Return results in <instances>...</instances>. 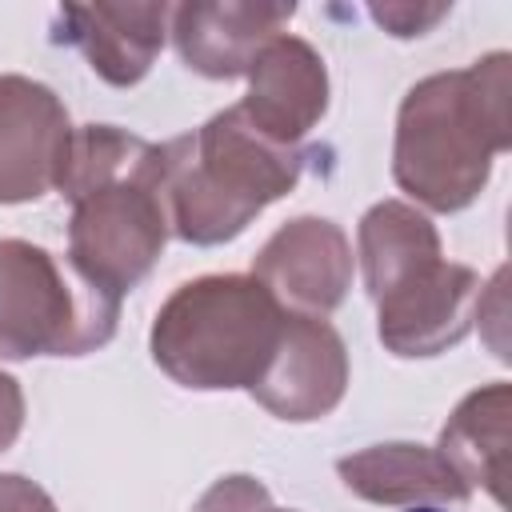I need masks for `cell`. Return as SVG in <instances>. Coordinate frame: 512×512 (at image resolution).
Masks as SVG:
<instances>
[{
  "instance_id": "cell-1",
  "label": "cell",
  "mask_w": 512,
  "mask_h": 512,
  "mask_svg": "<svg viewBox=\"0 0 512 512\" xmlns=\"http://www.w3.org/2000/svg\"><path fill=\"white\" fill-rule=\"evenodd\" d=\"M300 152L260 136L236 108L212 116L200 132L156 148V188L176 236L192 244L232 240L268 200L300 176Z\"/></svg>"
},
{
  "instance_id": "cell-2",
  "label": "cell",
  "mask_w": 512,
  "mask_h": 512,
  "mask_svg": "<svg viewBox=\"0 0 512 512\" xmlns=\"http://www.w3.org/2000/svg\"><path fill=\"white\" fill-rule=\"evenodd\" d=\"M284 312L252 276L180 284L152 328L156 364L184 388H252L280 344Z\"/></svg>"
},
{
  "instance_id": "cell-3",
  "label": "cell",
  "mask_w": 512,
  "mask_h": 512,
  "mask_svg": "<svg viewBox=\"0 0 512 512\" xmlns=\"http://www.w3.org/2000/svg\"><path fill=\"white\" fill-rule=\"evenodd\" d=\"M120 296L52 252L0 240V356H84L112 340Z\"/></svg>"
},
{
  "instance_id": "cell-4",
  "label": "cell",
  "mask_w": 512,
  "mask_h": 512,
  "mask_svg": "<svg viewBox=\"0 0 512 512\" xmlns=\"http://www.w3.org/2000/svg\"><path fill=\"white\" fill-rule=\"evenodd\" d=\"M508 132L480 128V68L432 76L408 92L396 136V180L432 208H464L484 176L488 152Z\"/></svg>"
},
{
  "instance_id": "cell-5",
  "label": "cell",
  "mask_w": 512,
  "mask_h": 512,
  "mask_svg": "<svg viewBox=\"0 0 512 512\" xmlns=\"http://www.w3.org/2000/svg\"><path fill=\"white\" fill-rule=\"evenodd\" d=\"M72 268L124 296L160 256L168 236V216L156 188V144L124 176H112L80 196H72Z\"/></svg>"
},
{
  "instance_id": "cell-6",
  "label": "cell",
  "mask_w": 512,
  "mask_h": 512,
  "mask_svg": "<svg viewBox=\"0 0 512 512\" xmlns=\"http://www.w3.org/2000/svg\"><path fill=\"white\" fill-rule=\"evenodd\" d=\"M68 140V116L44 84L0 76V204L44 196L60 180Z\"/></svg>"
},
{
  "instance_id": "cell-7",
  "label": "cell",
  "mask_w": 512,
  "mask_h": 512,
  "mask_svg": "<svg viewBox=\"0 0 512 512\" xmlns=\"http://www.w3.org/2000/svg\"><path fill=\"white\" fill-rule=\"evenodd\" d=\"M352 276V252L344 232L332 220H292L284 224L264 252L256 256L252 280L268 288L276 304H288L292 316H324L344 300Z\"/></svg>"
},
{
  "instance_id": "cell-8",
  "label": "cell",
  "mask_w": 512,
  "mask_h": 512,
  "mask_svg": "<svg viewBox=\"0 0 512 512\" xmlns=\"http://www.w3.org/2000/svg\"><path fill=\"white\" fill-rule=\"evenodd\" d=\"M344 384L348 360L340 336L320 316H288L252 396L280 420H316L340 404Z\"/></svg>"
},
{
  "instance_id": "cell-9",
  "label": "cell",
  "mask_w": 512,
  "mask_h": 512,
  "mask_svg": "<svg viewBox=\"0 0 512 512\" xmlns=\"http://www.w3.org/2000/svg\"><path fill=\"white\" fill-rule=\"evenodd\" d=\"M476 276L436 256L396 280L380 300V340L396 356H432L468 332Z\"/></svg>"
},
{
  "instance_id": "cell-10",
  "label": "cell",
  "mask_w": 512,
  "mask_h": 512,
  "mask_svg": "<svg viewBox=\"0 0 512 512\" xmlns=\"http://www.w3.org/2000/svg\"><path fill=\"white\" fill-rule=\"evenodd\" d=\"M328 104V80L324 60L292 36H276L264 44V52L252 64V92L240 104L248 124L276 140L292 144L300 132H308Z\"/></svg>"
},
{
  "instance_id": "cell-11",
  "label": "cell",
  "mask_w": 512,
  "mask_h": 512,
  "mask_svg": "<svg viewBox=\"0 0 512 512\" xmlns=\"http://www.w3.org/2000/svg\"><path fill=\"white\" fill-rule=\"evenodd\" d=\"M288 16L292 4H184L176 8V44L188 68L204 76H240L252 72Z\"/></svg>"
},
{
  "instance_id": "cell-12",
  "label": "cell",
  "mask_w": 512,
  "mask_h": 512,
  "mask_svg": "<svg viewBox=\"0 0 512 512\" xmlns=\"http://www.w3.org/2000/svg\"><path fill=\"white\" fill-rule=\"evenodd\" d=\"M60 16L72 24L68 40L84 48L92 68L108 84H136L148 72L156 48L164 44L168 8L164 4H132V8L96 4V8H64Z\"/></svg>"
},
{
  "instance_id": "cell-13",
  "label": "cell",
  "mask_w": 512,
  "mask_h": 512,
  "mask_svg": "<svg viewBox=\"0 0 512 512\" xmlns=\"http://www.w3.org/2000/svg\"><path fill=\"white\" fill-rule=\"evenodd\" d=\"M344 484L380 504H404V500H464L468 484L452 472V464L420 444H376L368 452L344 456L336 464Z\"/></svg>"
},
{
  "instance_id": "cell-14",
  "label": "cell",
  "mask_w": 512,
  "mask_h": 512,
  "mask_svg": "<svg viewBox=\"0 0 512 512\" xmlns=\"http://www.w3.org/2000/svg\"><path fill=\"white\" fill-rule=\"evenodd\" d=\"M432 256H440L436 232L412 208L376 204L360 220V260H364V284L372 300H380L396 280H404L412 268H420Z\"/></svg>"
},
{
  "instance_id": "cell-15",
  "label": "cell",
  "mask_w": 512,
  "mask_h": 512,
  "mask_svg": "<svg viewBox=\"0 0 512 512\" xmlns=\"http://www.w3.org/2000/svg\"><path fill=\"white\" fill-rule=\"evenodd\" d=\"M196 512H268V492L252 476H224L200 496Z\"/></svg>"
},
{
  "instance_id": "cell-16",
  "label": "cell",
  "mask_w": 512,
  "mask_h": 512,
  "mask_svg": "<svg viewBox=\"0 0 512 512\" xmlns=\"http://www.w3.org/2000/svg\"><path fill=\"white\" fill-rule=\"evenodd\" d=\"M0 512H56L44 488L24 476H0Z\"/></svg>"
},
{
  "instance_id": "cell-17",
  "label": "cell",
  "mask_w": 512,
  "mask_h": 512,
  "mask_svg": "<svg viewBox=\"0 0 512 512\" xmlns=\"http://www.w3.org/2000/svg\"><path fill=\"white\" fill-rule=\"evenodd\" d=\"M20 424H24V396H20L16 380L0 372V452L16 440Z\"/></svg>"
},
{
  "instance_id": "cell-18",
  "label": "cell",
  "mask_w": 512,
  "mask_h": 512,
  "mask_svg": "<svg viewBox=\"0 0 512 512\" xmlns=\"http://www.w3.org/2000/svg\"><path fill=\"white\" fill-rule=\"evenodd\" d=\"M408 512H448V508H436V504H412Z\"/></svg>"
},
{
  "instance_id": "cell-19",
  "label": "cell",
  "mask_w": 512,
  "mask_h": 512,
  "mask_svg": "<svg viewBox=\"0 0 512 512\" xmlns=\"http://www.w3.org/2000/svg\"><path fill=\"white\" fill-rule=\"evenodd\" d=\"M268 512H276V508H268Z\"/></svg>"
}]
</instances>
